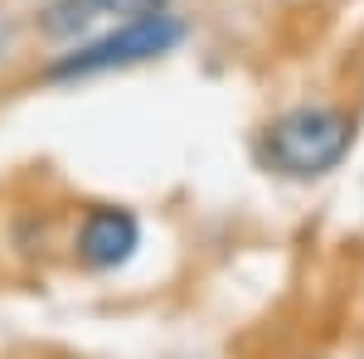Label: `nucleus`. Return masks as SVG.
<instances>
[{"label": "nucleus", "instance_id": "nucleus-1", "mask_svg": "<svg viewBox=\"0 0 364 359\" xmlns=\"http://www.w3.org/2000/svg\"><path fill=\"white\" fill-rule=\"evenodd\" d=\"M355 136H360L355 112L340 107V102L311 97V102H296V107L277 112L272 122H262V132L252 141V156L267 175L311 185V180L336 175L350 161Z\"/></svg>", "mask_w": 364, "mask_h": 359}, {"label": "nucleus", "instance_id": "nucleus-2", "mask_svg": "<svg viewBox=\"0 0 364 359\" xmlns=\"http://www.w3.org/2000/svg\"><path fill=\"white\" fill-rule=\"evenodd\" d=\"M190 39L185 15L175 10H156V15H136V20H117V25L87 34L78 44H63L58 54H49V63L39 68L44 87H73L87 78H107V73H127L141 63L175 54Z\"/></svg>", "mask_w": 364, "mask_h": 359}, {"label": "nucleus", "instance_id": "nucleus-3", "mask_svg": "<svg viewBox=\"0 0 364 359\" xmlns=\"http://www.w3.org/2000/svg\"><path fill=\"white\" fill-rule=\"evenodd\" d=\"M146 243V228H141V214L136 209H127V204H107V199H97V204H87L78 223H73V233H68V257L83 267V272H122V267H132V257L141 252Z\"/></svg>", "mask_w": 364, "mask_h": 359}, {"label": "nucleus", "instance_id": "nucleus-4", "mask_svg": "<svg viewBox=\"0 0 364 359\" xmlns=\"http://www.w3.org/2000/svg\"><path fill=\"white\" fill-rule=\"evenodd\" d=\"M156 10H170V0H44L34 15V34L49 44H78L102 25L156 15Z\"/></svg>", "mask_w": 364, "mask_h": 359}, {"label": "nucleus", "instance_id": "nucleus-5", "mask_svg": "<svg viewBox=\"0 0 364 359\" xmlns=\"http://www.w3.org/2000/svg\"><path fill=\"white\" fill-rule=\"evenodd\" d=\"M0 49H5V34H0Z\"/></svg>", "mask_w": 364, "mask_h": 359}]
</instances>
